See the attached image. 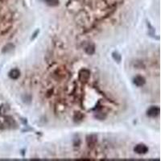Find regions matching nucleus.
Segmentation results:
<instances>
[{
    "label": "nucleus",
    "instance_id": "obj_11",
    "mask_svg": "<svg viewBox=\"0 0 161 161\" xmlns=\"http://www.w3.org/2000/svg\"><path fill=\"white\" fill-rule=\"evenodd\" d=\"M38 33H39V31L37 30V31H36V33H35V34H34V36L32 37V39H34L35 37H36V35H37V34H38Z\"/></svg>",
    "mask_w": 161,
    "mask_h": 161
},
{
    "label": "nucleus",
    "instance_id": "obj_5",
    "mask_svg": "<svg viewBox=\"0 0 161 161\" xmlns=\"http://www.w3.org/2000/svg\"><path fill=\"white\" fill-rule=\"evenodd\" d=\"M146 82L145 78L142 76H136L134 78V84L137 86H143Z\"/></svg>",
    "mask_w": 161,
    "mask_h": 161
},
{
    "label": "nucleus",
    "instance_id": "obj_10",
    "mask_svg": "<svg viewBox=\"0 0 161 161\" xmlns=\"http://www.w3.org/2000/svg\"><path fill=\"white\" fill-rule=\"evenodd\" d=\"M112 57L114 58V60L115 61H117L118 63H119L121 61V55H119L118 53H112Z\"/></svg>",
    "mask_w": 161,
    "mask_h": 161
},
{
    "label": "nucleus",
    "instance_id": "obj_6",
    "mask_svg": "<svg viewBox=\"0 0 161 161\" xmlns=\"http://www.w3.org/2000/svg\"><path fill=\"white\" fill-rule=\"evenodd\" d=\"M97 140H98V139H97V136L94 135H89L87 137V139H86L87 144L89 147H90V146H94L97 143Z\"/></svg>",
    "mask_w": 161,
    "mask_h": 161
},
{
    "label": "nucleus",
    "instance_id": "obj_3",
    "mask_svg": "<svg viewBox=\"0 0 161 161\" xmlns=\"http://www.w3.org/2000/svg\"><path fill=\"white\" fill-rule=\"evenodd\" d=\"M147 116H149L151 118L156 117L159 115V108L156 107V106H152V107L147 110Z\"/></svg>",
    "mask_w": 161,
    "mask_h": 161
},
{
    "label": "nucleus",
    "instance_id": "obj_2",
    "mask_svg": "<svg viewBox=\"0 0 161 161\" xmlns=\"http://www.w3.org/2000/svg\"><path fill=\"white\" fill-rule=\"evenodd\" d=\"M90 78V72L87 69H82L79 73V80L81 82H85Z\"/></svg>",
    "mask_w": 161,
    "mask_h": 161
},
{
    "label": "nucleus",
    "instance_id": "obj_7",
    "mask_svg": "<svg viewBox=\"0 0 161 161\" xmlns=\"http://www.w3.org/2000/svg\"><path fill=\"white\" fill-rule=\"evenodd\" d=\"M85 53H87V54H89V55H92V54L94 53L95 48L93 44H89L88 46L85 47Z\"/></svg>",
    "mask_w": 161,
    "mask_h": 161
},
{
    "label": "nucleus",
    "instance_id": "obj_1",
    "mask_svg": "<svg viewBox=\"0 0 161 161\" xmlns=\"http://www.w3.org/2000/svg\"><path fill=\"white\" fill-rule=\"evenodd\" d=\"M134 151H135L137 154L139 155L146 154V153L148 152V147H147L145 144L140 143V144L136 145L135 147V148H134Z\"/></svg>",
    "mask_w": 161,
    "mask_h": 161
},
{
    "label": "nucleus",
    "instance_id": "obj_9",
    "mask_svg": "<svg viewBox=\"0 0 161 161\" xmlns=\"http://www.w3.org/2000/svg\"><path fill=\"white\" fill-rule=\"evenodd\" d=\"M14 48H15L14 44H7V45L3 48V49H2V53H10V52H12V51L14 49Z\"/></svg>",
    "mask_w": 161,
    "mask_h": 161
},
{
    "label": "nucleus",
    "instance_id": "obj_4",
    "mask_svg": "<svg viewBox=\"0 0 161 161\" xmlns=\"http://www.w3.org/2000/svg\"><path fill=\"white\" fill-rule=\"evenodd\" d=\"M8 76H9L10 78L12 79V80H16V79H18L19 77V76H20V72L17 69H12V70L9 72Z\"/></svg>",
    "mask_w": 161,
    "mask_h": 161
},
{
    "label": "nucleus",
    "instance_id": "obj_8",
    "mask_svg": "<svg viewBox=\"0 0 161 161\" xmlns=\"http://www.w3.org/2000/svg\"><path fill=\"white\" fill-rule=\"evenodd\" d=\"M44 2L47 5L50 6V7H57L60 3L59 0H44Z\"/></svg>",
    "mask_w": 161,
    "mask_h": 161
}]
</instances>
